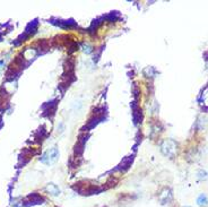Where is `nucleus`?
Returning <instances> with one entry per match:
<instances>
[{"mask_svg": "<svg viewBox=\"0 0 208 207\" xmlns=\"http://www.w3.org/2000/svg\"><path fill=\"white\" fill-rule=\"evenodd\" d=\"M59 155L60 154H59L58 148L53 147L43 154V156H42L41 158V162L42 163H45V164H53V163H56V162L58 161Z\"/></svg>", "mask_w": 208, "mask_h": 207, "instance_id": "f257e3e1", "label": "nucleus"}, {"mask_svg": "<svg viewBox=\"0 0 208 207\" xmlns=\"http://www.w3.org/2000/svg\"><path fill=\"white\" fill-rule=\"evenodd\" d=\"M162 148V153H163L165 156H169V157H173L174 154H175V151H177V145L173 141H165L161 146Z\"/></svg>", "mask_w": 208, "mask_h": 207, "instance_id": "f03ea898", "label": "nucleus"}, {"mask_svg": "<svg viewBox=\"0 0 208 207\" xmlns=\"http://www.w3.org/2000/svg\"><path fill=\"white\" fill-rule=\"evenodd\" d=\"M160 200L162 204H166L172 200V193L170 189H165L163 193L160 195Z\"/></svg>", "mask_w": 208, "mask_h": 207, "instance_id": "7ed1b4c3", "label": "nucleus"}, {"mask_svg": "<svg viewBox=\"0 0 208 207\" xmlns=\"http://www.w3.org/2000/svg\"><path fill=\"white\" fill-rule=\"evenodd\" d=\"M46 190H48V191L51 193V195H53V196H58V195H60V189L56 186V185H53V183H50V185H48V187H46Z\"/></svg>", "mask_w": 208, "mask_h": 207, "instance_id": "20e7f679", "label": "nucleus"}, {"mask_svg": "<svg viewBox=\"0 0 208 207\" xmlns=\"http://www.w3.org/2000/svg\"><path fill=\"white\" fill-rule=\"evenodd\" d=\"M197 204L200 205V206H204V205H207L208 204V197L206 193H201L200 196L197 198Z\"/></svg>", "mask_w": 208, "mask_h": 207, "instance_id": "39448f33", "label": "nucleus"}, {"mask_svg": "<svg viewBox=\"0 0 208 207\" xmlns=\"http://www.w3.org/2000/svg\"><path fill=\"white\" fill-rule=\"evenodd\" d=\"M198 178L199 179H201V180H204V179H207L208 178V174H207V172L206 171H204V170H199L198 171Z\"/></svg>", "mask_w": 208, "mask_h": 207, "instance_id": "423d86ee", "label": "nucleus"}]
</instances>
